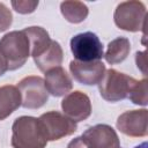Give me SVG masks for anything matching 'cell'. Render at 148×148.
<instances>
[{
    "instance_id": "cell-4",
    "label": "cell",
    "mask_w": 148,
    "mask_h": 148,
    "mask_svg": "<svg viewBox=\"0 0 148 148\" xmlns=\"http://www.w3.org/2000/svg\"><path fill=\"white\" fill-rule=\"evenodd\" d=\"M146 15V6L141 1H124L117 6L113 18L119 29L136 32L145 28Z\"/></svg>"
},
{
    "instance_id": "cell-5",
    "label": "cell",
    "mask_w": 148,
    "mask_h": 148,
    "mask_svg": "<svg viewBox=\"0 0 148 148\" xmlns=\"http://www.w3.org/2000/svg\"><path fill=\"white\" fill-rule=\"evenodd\" d=\"M71 51L77 61H99L104 56L103 44L98 36L91 31L81 32L71 39Z\"/></svg>"
},
{
    "instance_id": "cell-25",
    "label": "cell",
    "mask_w": 148,
    "mask_h": 148,
    "mask_svg": "<svg viewBox=\"0 0 148 148\" xmlns=\"http://www.w3.org/2000/svg\"><path fill=\"white\" fill-rule=\"evenodd\" d=\"M119 148H121V147H119Z\"/></svg>"
},
{
    "instance_id": "cell-19",
    "label": "cell",
    "mask_w": 148,
    "mask_h": 148,
    "mask_svg": "<svg viewBox=\"0 0 148 148\" xmlns=\"http://www.w3.org/2000/svg\"><path fill=\"white\" fill-rule=\"evenodd\" d=\"M38 6V1H31V0H14L12 1V7L15 9V12L20 14H30L35 12V9Z\"/></svg>"
},
{
    "instance_id": "cell-9",
    "label": "cell",
    "mask_w": 148,
    "mask_h": 148,
    "mask_svg": "<svg viewBox=\"0 0 148 148\" xmlns=\"http://www.w3.org/2000/svg\"><path fill=\"white\" fill-rule=\"evenodd\" d=\"M88 148H119L120 142L116 131L105 124L87 128L81 135Z\"/></svg>"
},
{
    "instance_id": "cell-7",
    "label": "cell",
    "mask_w": 148,
    "mask_h": 148,
    "mask_svg": "<svg viewBox=\"0 0 148 148\" xmlns=\"http://www.w3.org/2000/svg\"><path fill=\"white\" fill-rule=\"evenodd\" d=\"M21 94V106L25 109H39L49 99V92L45 88L44 79L40 76H25L17 83Z\"/></svg>"
},
{
    "instance_id": "cell-12",
    "label": "cell",
    "mask_w": 148,
    "mask_h": 148,
    "mask_svg": "<svg viewBox=\"0 0 148 148\" xmlns=\"http://www.w3.org/2000/svg\"><path fill=\"white\" fill-rule=\"evenodd\" d=\"M44 83L47 92L54 97L66 96L73 88L71 76L61 66L54 67L45 72Z\"/></svg>"
},
{
    "instance_id": "cell-1",
    "label": "cell",
    "mask_w": 148,
    "mask_h": 148,
    "mask_svg": "<svg viewBox=\"0 0 148 148\" xmlns=\"http://www.w3.org/2000/svg\"><path fill=\"white\" fill-rule=\"evenodd\" d=\"M13 148H45L47 140L44 135L38 118L21 116L12 126Z\"/></svg>"
},
{
    "instance_id": "cell-20",
    "label": "cell",
    "mask_w": 148,
    "mask_h": 148,
    "mask_svg": "<svg viewBox=\"0 0 148 148\" xmlns=\"http://www.w3.org/2000/svg\"><path fill=\"white\" fill-rule=\"evenodd\" d=\"M13 22V15L12 12L2 3L0 2V32L7 30Z\"/></svg>"
},
{
    "instance_id": "cell-16",
    "label": "cell",
    "mask_w": 148,
    "mask_h": 148,
    "mask_svg": "<svg viewBox=\"0 0 148 148\" xmlns=\"http://www.w3.org/2000/svg\"><path fill=\"white\" fill-rule=\"evenodd\" d=\"M131 51V43L125 37H118L111 40L108 45L106 52L103 56L110 65H116L123 62Z\"/></svg>"
},
{
    "instance_id": "cell-11",
    "label": "cell",
    "mask_w": 148,
    "mask_h": 148,
    "mask_svg": "<svg viewBox=\"0 0 148 148\" xmlns=\"http://www.w3.org/2000/svg\"><path fill=\"white\" fill-rule=\"evenodd\" d=\"M61 109L64 114L75 123L86 120L91 114L90 98L82 91H73L67 94L61 101Z\"/></svg>"
},
{
    "instance_id": "cell-8",
    "label": "cell",
    "mask_w": 148,
    "mask_h": 148,
    "mask_svg": "<svg viewBox=\"0 0 148 148\" xmlns=\"http://www.w3.org/2000/svg\"><path fill=\"white\" fill-rule=\"evenodd\" d=\"M148 111L146 109L131 110L121 113L117 119V128L125 135L142 138L148 133Z\"/></svg>"
},
{
    "instance_id": "cell-15",
    "label": "cell",
    "mask_w": 148,
    "mask_h": 148,
    "mask_svg": "<svg viewBox=\"0 0 148 148\" xmlns=\"http://www.w3.org/2000/svg\"><path fill=\"white\" fill-rule=\"evenodd\" d=\"M23 31L29 39L30 56L32 58L40 56L52 42L49 36V32L42 27H28L23 29Z\"/></svg>"
},
{
    "instance_id": "cell-17",
    "label": "cell",
    "mask_w": 148,
    "mask_h": 148,
    "mask_svg": "<svg viewBox=\"0 0 148 148\" xmlns=\"http://www.w3.org/2000/svg\"><path fill=\"white\" fill-rule=\"evenodd\" d=\"M60 10L64 17L71 23L83 22L89 13L87 5L81 1H64L60 3Z\"/></svg>"
},
{
    "instance_id": "cell-22",
    "label": "cell",
    "mask_w": 148,
    "mask_h": 148,
    "mask_svg": "<svg viewBox=\"0 0 148 148\" xmlns=\"http://www.w3.org/2000/svg\"><path fill=\"white\" fill-rule=\"evenodd\" d=\"M67 148H88V146L86 145V142L81 136H77L67 145Z\"/></svg>"
},
{
    "instance_id": "cell-24",
    "label": "cell",
    "mask_w": 148,
    "mask_h": 148,
    "mask_svg": "<svg viewBox=\"0 0 148 148\" xmlns=\"http://www.w3.org/2000/svg\"><path fill=\"white\" fill-rule=\"evenodd\" d=\"M147 142H142L141 145H139V146H136V147H134V148H147Z\"/></svg>"
},
{
    "instance_id": "cell-10",
    "label": "cell",
    "mask_w": 148,
    "mask_h": 148,
    "mask_svg": "<svg viewBox=\"0 0 148 148\" xmlns=\"http://www.w3.org/2000/svg\"><path fill=\"white\" fill-rule=\"evenodd\" d=\"M69 71L79 83L86 86H95L102 81L106 68L102 61L82 62L72 60L69 62Z\"/></svg>"
},
{
    "instance_id": "cell-14",
    "label": "cell",
    "mask_w": 148,
    "mask_h": 148,
    "mask_svg": "<svg viewBox=\"0 0 148 148\" xmlns=\"http://www.w3.org/2000/svg\"><path fill=\"white\" fill-rule=\"evenodd\" d=\"M64 59V52L60 44L52 40L49 47L38 57L34 58V61L40 72H47L54 67L61 65Z\"/></svg>"
},
{
    "instance_id": "cell-6",
    "label": "cell",
    "mask_w": 148,
    "mask_h": 148,
    "mask_svg": "<svg viewBox=\"0 0 148 148\" xmlns=\"http://www.w3.org/2000/svg\"><path fill=\"white\" fill-rule=\"evenodd\" d=\"M38 121L47 141L60 140L65 136L72 135L77 130V125L74 120L58 111L43 113L38 118Z\"/></svg>"
},
{
    "instance_id": "cell-23",
    "label": "cell",
    "mask_w": 148,
    "mask_h": 148,
    "mask_svg": "<svg viewBox=\"0 0 148 148\" xmlns=\"http://www.w3.org/2000/svg\"><path fill=\"white\" fill-rule=\"evenodd\" d=\"M7 71H8L7 64H6V61L3 60V58L1 57V54H0V76H2Z\"/></svg>"
},
{
    "instance_id": "cell-2",
    "label": "cell",
    "mask_w": 148,
    "mask_h": 148,
    "mask_svg": "<svg viewBox=\"0 0 148 148\" xmlns=\"http://www.w3.org/2000/svg\"><path fill=\"white\" fill-rule=\"evenodd\" d=\"M0 54L8 71L21 68L30 56V44L23 30L10 31L0 39Z\"/></svg>"
},
{
    "instance_id": "cell-13",
    "label": "cell",
    "mask_w": 148,
    "mask_h": 148,
    "mask_svg": "<svg viewBox=\"0 0 148 148\" xmlns=\"http://www.w3.org/2000/svg\"><path fill=\"white\" fill-rule=\"evenodd\" d=\"M22 99L17 87L6 84L0 87V120L9 117L21 106Z\"/></svg>"
},
{
    "instance_id": "cell-18",
    "label": "cell",
    "mask_w": 148,
    "mask_h": 148,
    "mask_svg": "<svg viewBox=\"0 0 148 148\" xmlns=\"http://www.w3.org/2000/svg\"><path fill=\"white\" fill-rule=\"evenodd\" d=\"M130 101L136 105L146 106L148 104V96H147V79H142L136 81L134 87L132 88L128 97Z\"/></svg>"
},
{
    "instance_id": "cell-21",
    "label": "cell",
    "mask_w": 148,
    "mask_h": 148,
    "mask_svg": "<svg viewBox=\"0 0 148 148\" xmlns=\"http://www.w3.org/2000/svg\"><path fill=\"white\" fill-rule=\"evenodd\" d=\"M135 61L138 68L142 71V73L146 75V51L143 52H136L135 54Z\"/></svg>"
},
{
    "instance_id": "cell-3",
    "label": "cell",
    "mask_w": 148,
    "mask_h": 148,
    "mask_svg": "<svg viewBox=\"0 0 148 148\" xmlns=\"http://www.w3.org/2000/svg\"><path fill=\"white\" fill-rule=\"evenodd\" d=\"M136 81L125 73L110 68L105 71L102 81L98 83L99 94L108 102H119L128 97Z\"/></svg>"
}]
</instances>
